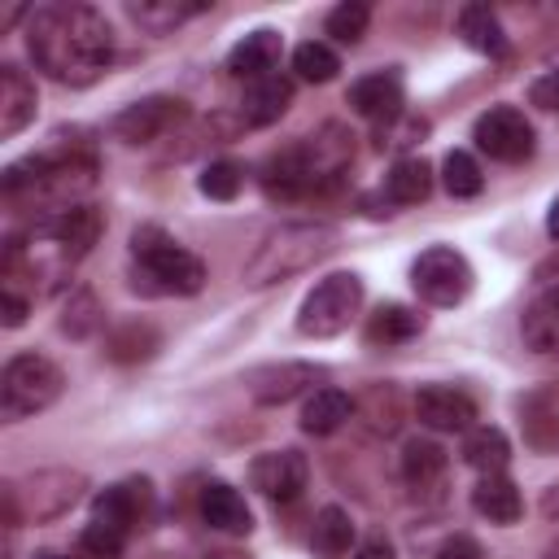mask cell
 Instances as JSON below:
<instances>
[{
	"label": "cell",
	"mask_w": 559,
	"mask_h": 559,
	"mask_svg": "<svg viewBox=\"0 0 559 559\" xmlns=\"http://www.w3.org/2000/svg\"><path fill=\"white\" fill-rule=\"evenodd\" d=\"M419 135H428V122H424V118H393V122L380 127V148H384V144H389V148H406V144H415Z\"/></svg>",
	"instance_id": "74e56055"
},
{
	"label": "cell",
	"mask_w": 559,
	"mask_h": 559,
	"mask_svg": "<svg viewBox=\"0 0 559 559\" xmlns=\"http://www.w3.org/2000/svg\"><path fill=\"white\" fill-rule=\"evenodd\" d=\"M13 489V498H17V511H22V520H57V515H66L79 498H83V489H87V476L83 472H70V467H39V472H31L26 480H17V485H9Z\"/></svg>",
	"instance_id": "ba28073f"
},
{
	"label": "cell",
	"mask_w": 559,
	"mask_h": 559,
	"mask_svg": "<svg viewBox=\"0 0 559 559\" xmlns=\"http://www.w3.org/2000/svg\"><path fill=\"white\" fill-rule=\"evenodd\" d=\"M432 559H489V555H485V546H480L476 537L454 533V537H445V542L437 546V555H432Z\"/></svg>",
	"instance_id": "ab89813d"
},
{
	"label": "cell",
	"mask_w": 559,
	"mask_h": 559,
	"mask_svg": "<svg viewBox=\"0 0 559 559\" xmlns=\"http://www.w3.org/2000/svg\"><path fill=\"white\" fill-rule=\"evenodd\" d=\"M288 105H293V79L266 74V79H258V83L245 87V96H240V118H245L249 127H271V122H280V118L288 114Z\"/></svg>",
	"instance_id": "d6986e66"
},
{
	"label": "cell",
	"mask_w": 559,
	"mask_h": 559,
	"mask_svg": "<svg viewBox=\"0 0 559 559\" xmlns=\"http://www.w3.org/2000/svg\"><path fill=\"white\" fill-rule=\"evenodd\" d=\"M0 314H4V328L26 323V314H31V297L17 293V284H4V288H0Z\"/></svg>",
	"instance_id": "f35d334b"
},
{
	"label": "cell",
	"mask_w": 559,
	"mask_h": 559,
	"mask_svg": "<svg viewBox=\"0 0 559 559\" xmlns=\"http://www.w3.org/2000/svg\"><path fill=\"white\" fill-rule=\"evenodd\" d=\"M275 66H280V31H266V26H262V31H249V35L227 52V74L249 79V83L275 74Z\"/></svg>",
	"instance_id": "ac0fdd59"
},
{
	"label": "cell",
	"mask_w": 559,
	"mask_h": 559,
	"mask_svg": "<svg viewBox=\"0 0 559 559\" xmlns=\"http://www.w3.org/2000/svg\"><path fill=\"white\" fill-rule=\"evenodd\" d=\"M336 245H341V231L328 223H280L275 231H266L258 240V249L245 258L240 275L249 288H266V284H280V280L310 271L314 262L336 253Z\"/></svg>",
	"instance_id": "3957f363"
},
{
	"label": "cell",
	"mask_w": 559,
	"mask_h": 559,
	"mask_svg": "<svg viewBox=\"0 0 559 559\" xmlns=\"http://www.w3.org/2000/svg\"><path fill=\"white\" fill-rule=\"evenodd\" d=\"M441 476H445V450L437 445V441H406V450H402V480L411 485V489H432V485H441Z\"/></svg>",
	"instance_id": "f1b7e54d"
},
{
	"label": "cell",
	"mask_w": 559,
	"mask_h": 559,
	"mask_svg": "<svg viewBox=\"0 0 559 559\" xmlns=\"http://www.w3.org/2000/svg\"><path fill=\"white\" fill-rule=\"evenodd\" d=\"M354 559H397V550L384 542V537H367L362 546H358V555Z\"/></svg>",
	"instance_id": "b9f144b4"
},
{
	"label": "cell",
	"mask_w": 559,
	"mask_h": 559,
	"mask_svg": "<svg viewBox=\"0 0 559 559\" xmlns=\"http://www.w3.org/2000/svg\"><path fill=\"white\" fill-rule=\"evenodd\" d=\"M367 22H371V9L358 4V0H345V4H336V9L328 13L323 31H328L336 44H358V39L367 35Z\"/></svg>",
	"instance_id": "e575fe53"
},
{
	"label": "cell",
	"mask_w": 559,
	"mask_h": 559,
	"mask_svg": "<svg viewBox=\"0 0 559 559\" xmlns=\"http://www.w3.org/2000/svg\"><path fill=\"white\" fill-rule=\"evenodd\" d=\"M542 559H559V542H555V546H550V550H546Z\"/></svg>",
	"instance_id": "f6af8a7d"
},
{
	"label": "cell",
	"mask_w": 559,
	"mask_h": 559,
	"mask_svg": "<svg viewBox=\"0 0 559 559\" xmlns=\"http://www.w3.org/2000/svg\"><path fill=\"white\" fill-rule=\"evenodd\" d=\"M35 109H39V96H35L31 74H26L22 66L4 61V66H0V135H4V140L17 135V131L35 118Z\"/></svg>",
	"instance_id": "e0dca14e"
},
{
	"label": "cell",
	"mask_w": 559,
	"mask_h": 559,
	"mask_svg": "<svg viewBox=\"0 0 559 559\" xmlns=\"http://www.w3.org/2000/svg\"><path fill=\"white\" fill-rule=\"evenodd\" d=\"M201 520L210 524V528H218V533H249L253 528V511H249V502L227 485V480H210V485H201Z\"/></svg>",
	"instance_id": "ffe728a7"
},
{
	"label": "cell",
	"mask_w": 559,
	"mask_h": 559,
	"mask_svg": "<svg viewBox=\"0 0 559 559\" xmlns=\"http://www.w3.org/2000/svg\"><path fill=\"white\" fill-rule=\"evenodd\" d=\"M432 192V166L424 157H397L384 175V197L393 205H419Z\"/></svg>",
	"instance_id": "4316f807"
},
{
	"label": "cell",
	"mask_w": 559,
	"mask_h": 559,
	"mask_svg": "<svg viewBox=\"0 0 559 559\" xmlns=\"http://www.w3.org/2000/svg\"><path fill=\"white\" fill-rule=\"evenodd\" d=\"M472 262L450 249V245H432L415 258L411 266V288L419 293V301L428 306H459L467 293H472Z\"/></svg>",
	"instance_id": "52a82bcc"
},
{
	"label": "cell",
	"mask_w": 559,
	"mask_h": 559,
	"mask_svg": "<svg viewBox=\"0 0 559 559\" xmlns=\"http://www.w3.org/2000/svg\"><path fill=\"white\" fill-rule=\"evenodd\" d=\"M100 227H105V218L96 205H70V210L39 214L31 240H48V245H57L61 262H79L100 240Z\"/></svg>",
	"instance_id": "30bf717a"
},
{
	"label": "cell",
	"mask_w": 559,
	"mask_h": 559,
	"mask_svg": "<svg viewBox=\"0 0 559 559\" xmlns=\"http://www.w3.org/2000/svg\"><path fill=\"white\" fill-rule=\"evenodd\" d=\"M100 319H105V310H100L96 293L92 288H74L70 301H66V310H61V332L74 336V341H83V336H92L100 328Z\"/></svg>",
	"instance_id": "d6a6232c"
},
{
	"label": "cell",
	"mask_w": 559,
	"mask_h": 559,
	"mask_svg": "<svg viewBox=\"0 0 559 559\" xmlns=\"http://www.w3.org/2000/svg\"><path fill=\"white\" fill-rule=\"evenodd\" d=\"M319 376H323V371L310 367V362H271V367L249 371V393H253V402L275 406V402L297 397L301 389H310Z\"/></svg>",
	"instance_id": "2e32d148"
},
{
	"label": "cell",
	"mask_w": 559,
	"mask_h": 559,
	"mask_svg": "<svg viewBox=\"0 0 559 559\" xmlns=\"http://www.w3.org/2000/svg\"><path fill=\"white\" fill-rule=\"evenodd\" d=\"M349 109L371 118V122H393L402 118V105H406V87H402V74L397 70H376V74H362L349 83Z\"/></svg>",
	"instance_id": "9a60e30c"
},
{
	"label": "cell",
	"mask_w": 559,
	"mask_h": 559,
	"mask_svg": "<svg viewBox=\"0 0 559 559\" xmlns=\"http://www.w3.org/2000/svg\"><path fill=\"white\" fill-rule=\"evenodd\" d=\"M157 345H162L157 328H153V323L131 319V323H122V328H114V332H109L105 354H109L114 362H144V358H153V354H157Z\"/></svg>",
	"instance_id": "f546056e"
},
{
	"label": "cell",
	"mask_w": 559,
	"mask_h": 559,
	"mask_svg": "<svg viewBox=\"0 0 559 559\" xmlns=\"http://www.w3.org/2000/svg\"><path fill=\"white\" fill-rule=\"evenodd\" d=\"M35 559H79V555H57V550H39Z\"/></svg>",
	"instance_id": "ee69618b"
},
{
	"label": "cell",
	"mask_w": 559,
	"mask_h": 559,
	"mask_svg": "<svg viewBox=\"0 0 559 559\" xmlns=\"http://www.w3.org/2000/svg\"><path fill=\"white\" fill-rule=\"evenodd\" d=\"M463 463H467L472 472H480V476L507 472V463H511V441H507V432L493 428V424L467 428V437H463Z\"/></svg>",
	"instance_id": "cb8c5ba5"
},
{
	"label": "cell",
	"mask_w": 559,
	"mask_h": 559,
	"mask_svg": "<svg viewBox=\"0 0 559 559\" xmlns=\"http://www.w3.org/2000/svg\"><path fill=\"white\" fill-rule=\"evenodd\" d=\"M354 162V135L341 122H323L314 135H301L284 153H271L262 166V192L271 201H293L310 197L345 175Z\"/></svg>",
	"instance_id": "7a4b0ae2"
},
{
	"label": "cell",
	"mask_w": 559,
	"mask_h": 559,
	"mask_svg": "<svg viewBox=\"0 0 559 559\" xmlns=\"http://www.w3.org/2000/svg\"><path fill=\"white\" fill-rule=\"evenodd\" d=\"M26 48L52 83L87 87L114 61V31L92 4H44L26 26Z\"/></svg>",
	"instance_id": "6da1fadb"
},
{
	"label": "cell",
	"mask_w": 559,
	"mask_h": 559,
	"mask_svg": "<svg viewBox=\"0 0 559 559\" xmlns=\"http://www.w3.org/2000/svg\"><path fill=\"white\" fill-rule=\"evenodd\" d=\"M419 332H424V314H419V310H411V306H402V301L380 306L376 314H367V328H362L367 345H376V349L406 345V341H415Z\"/></svg>",
	"instance_id": "7402d4cb"
},
{
	"label": "cell",
	"mask_w": 559,
	"mask_h": 559,
	"mask_svg": "<svg viewBox=\"0 0 559 559\" xmlns=\"http://www.w3.org/2000/svg\"><path fill=\"white\" fill-rule=\"evenodd\" d=\"M415 419L432 432H467L476 428V402L450 384H424L415 393Z\"/></svg>",
	"instance_id": "5bb4252c"
},
{
	"label": "cell",
	"mask_w": 559,
	"mask_h": 559,
	"mask_svg": "<svg viewBox=\"0 0 559 559\" xmlns=\"http://www.w3.org/2000/svg\"><path fill=\"white\" fill-rule=\"evenodd\" d=\"M201 9H205V4H175V0H144V4H127L131 22H135V26H144V31H153V35H166L170 26H179V22L197 17Z\"/></svg>",
	"instance_id": "4dcf8cb0"
},
{
	"label": "cell",
	"mask_w": 559,
	"mask_h": 559,
	"mask_svg": "<svg viewBox=\"0 0 559 559\" xmlns=\"http://www.w3.org/2000/svg\"><path fill=\"white\" fill-rule=\"evenodd\" d=\"M310 480L301 450H266L249 463V485L271 502H293Z\"/></svg>",
	"instance_id": "8fae6325"
},
{
	"label": "cell",
	"mask_w": 559,
	"mask_h": 559,
	"mask_svg": "<svg viewBox=\"0 0 559 559\" xmlns=\"http://www.w3.org/2000/svg\"><path fill=\"white\" fill-rule=\"evenodd\" d=\"M358 306H362V280L354 271H336V275L319 280L306 293V301L297 310V332L301 336H314V341H328V336H336V332L349 328V319L358 314Z\"/></svg>",
	"instance_id": "8992f818"
},
{
	"label": "cell",
	"mask_w": 559,
	"mask_h": 559,
	"mask_svg": "<svg viewBox=\"0 0 559 559\" xmlns=\"http://www.w3.org/2000/svg\"><path fill=\"white\" fill-rule=\"evenodd\" d=\"M179 118H183V100H175V96H144V100L127 105V109L114 118V135H118L122 144H153V140H162Z\"/></svg>",
	"instance_id": "7c38bea8"
},
{
	"label": "cell",
	"mask_w": 559,
	"mask_h": 559,
	"mask_svg": "<svg viewBox=\"0 0 559 559\" xmlns=\"http://www.w3.org/2000/svg\"><path fill=\"white\" fill-rule=\"evenodd\" d=\"M197 188H201V197H210V201H231V197L245 188V170H240L236 162H210V166L201 170Z\"/></svg>",
	"instance_id": "d590c367"
},
{
	"label": "cell",
	"mask_w": 559,
	"mask_h": 559,
	"mask_svg": "<svg viewBox=\"0 0 559 559\" xmlns=\"http://www.w3.org/2000/svg\"><path fill=\"white\" fill-rule=\"evenodd\" d=\"M122 546H127V533L96 520L79 533V559H122Z\"/></svg>",
	"instance_id": "8d00e7d4"
},
{
	"label": "cell",
	"mask_w": 559,
	"mask_h": 559,
	"mask_svg": "<svg viewBox=\"0 0 559 559\" xmlns=\"http://www.w3.org/2000/svg\"><path fill=\"white\" fill-rule=\"evenodd\" d=\"M459 39L472 52H485V57H502L507 52V31H502V22H498V13L489 4H463L459 9Z\"/></svg>",
	"instance_id": "d4e9b609"
},
{
	"label": "cell",
	"mask_w": 559,
	"mask_h": 559,
	"mask_svg": "<svg viewBox=\"0 0 559 559\" xmlns=\"http://www.w3.org/2000/svg\"><path fill=\"white\" fill-rule=\"evenodd\" d=\"M349 415H354L349 393H341V389H314V393L306 397V406H301V432H310V437H332Z\"/></svg>",
	"instance_id": "484cf974"
},
{
	"label": "cell",
	"mask_w": 559,
	"mask_h": 559,
	"mask_svg": "<svg viewBox=\"0 0 559 559\" xmlns=\"http://www.w3.org/2000/svg\"><path fill=\"white\" fill-rule=\"evenodd\" d=\"M148 507H153V485L144 476H131V480H118L92 498V520L109 524L118 533H131L135 524H144Z\"/></svg>",
	"instance_id": "4fadbf2b"
},
{
	"label": "cell",
	"mask_w": 559,
	"mask_h": 559,
	"mask_svg": "<svg viewBox=\"0 0 559 559\" xmlns=\"http://www.w3.org/2000/svg\"><path fill=\"white\" fill-rule=\"evenodd\" d=\"M520 332H524V345L533 354L559 358V284L546 288L542 297H533V306L520 319Z\"/></svg>",
	"instance_id": "44dd1931"
},
{
	"label": "cell",
	"mask_w": 559,
	"mask_h": 559,
	"mask_svg": "<svg viewBox=\"0 0 559 559\" xmlns=\"http://www.w3.org/2000/svg\"><path fill=\"white\" fill-rule=\"evenodd\" d=\"M441 183H445L450 197H476V192L485 188L480 162H476L472 153H463V148L445 153V162H441Z\"/></svg>",
	"instance_id": "836d02e7"
},
{
	"label": "cell",
	"mask_w": 559,
	"mask_h": 559,
	"mask_svg": "<svg viewBox=\"0 0 559 559\" xmlns=\"http://www.w3.org/2000/svg\"><path fill=\"white\" fill-rule=\"evenodd\" d=\"M293 70H297V79H306V83H328V79H336L341 57H336L332 44H323V39H306V44L293 48Z\"/></svg>",
	"instance_id": "1f68e13d"
},
{
	"label": "cell",
	"mask_w": 559,
	"mask_h": 559,
	"mask_svg": "<svg viewBox=\"0 0 559 559\" xmlns=\"http://www.w3.org/2000/svg\"><path fill=\"white\" fill-rule=\"evenodd\" d=\"M354 546V520L345 507H323L314 515V528H310V550L319 559H345Z\"/></svg>",
	"instance_id": "83f0119b"
},
{
	"label": "cell",
	"mask_w": 559,
	"mask_h": 559,
	"mask_svg": "<svg viewBox=\"0 0 559 559\" xmlns=\"http://www.w3.org/2000/svg\"><path fill=\"white\" fill-rule=\"evenodd\" d=\"M528 100L542 105V109H559V70H546L542 79H533Z\"/></svg>",
	"instance_id": "60d3db41"
},
{
	"label": "cell",
	"mask_w": 559,
	"mask_h": 559,
	"mask_svg": "<svg viewBox=\"0 0 559 559\" xmlns=\"http://www.w3.org/2000/svg\"><path fill=\"white\" fill-rule=\"evenodd\" d=\"M546 231H550V236L559 240V197L550 201V214H546Z\"/></svg>",
	"instance_id": "7bdbcfd3"
},
{
	"label": "cell",
	"mask_w": 559,
	"mask_h": 559,
	"mask_svg": "<svg viewBox=\"0 0 559 559\" xmlns=\"http://www.w3.org/2000/svg\"><path fill=\"white\" fill-rule=\"evenodd\" d=\"M131 253L140 275L148 280V293H175V297H192L205 288V262L197 253H188L183 245H175L162 227H135L131 231ZM135 275V280H140Z\"/></svg>",
	"instance_id": "277c9868"
},
{
	"label": "cell",
	"mask_w": 559,
	"mask_h": 559,
	"mask_svg": "<svg viewBox=\"0 0 559 559\" xmlns=\"http://www.w3.org/2000/svg\"><path fill=\"white\" fill-rule=\"evenodd\" d=\"M472 140H476L480 153H489L493 162H507V166L528 162V157H533V144H537L533 122H528L524 109H515V105H493V109H485V114L476 118Z\"/></svg>",
	"instance_id": "9c48e42d"
},
{
	"label": "cell",
	"mask_w": 559,
	"mask_h": 559,
	"mask_svg": "<svg viewBox=\"0 0 559 559\" xmlns=\"http://www.w3.org/2000/svg\"><path fill=\"white\" fill-rule=\"evenodd\" d=\"M472 507H476V515H485L489 524H515L520 511H524V498H520L515 480H511L507 472H498V476H480V480H476Z\"/></svg>",
	"instance_id": "603a6c76"
},
{
	"label": "cell",
	"mask_w": 559,
	"mask_h": 559,
	"mask_svg": "<svg viewBox=\"0 0 559 559\" xmlns=\"http://www.w3.org/2000/svg\"><path fill=\"white\" fill-rule=\"evenodd\" d=\"M66 389V376L44 354H13L0 371V415L9 424L48 411Z\"/></svg>",
	"instance_id": "5b68a950"
}]
</instances>
